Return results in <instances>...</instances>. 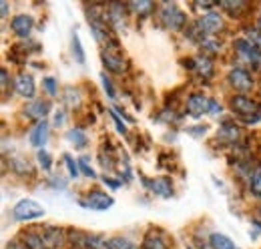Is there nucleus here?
Returning a JSON list of instances; mask_svg holds the SVG:
<instances>
[{
    "instance_id": "nucleus-1",
    "label": "nucleus",
    "mask_w": 261,
    "mask_h": 249,
    "mask_svg": "<svg viewBox=\"0 0 261 249\" xmlns=\"http://www.w3.org/2000/svg\"><path fill=\"white\" fill-rule=\"evenodd\" d=\"M229 105H231V109H233L239 117H243L247 123H257L261 119V105L255 103L253 98H249V96L237 94V96L231 98Z\"/></svg>"
},
{
    "instance_id": "nucleus-2",
    "label": "nucleus",
    "mask_w": 261,
    "mask_h": 249,
    "mask_svg": "<svg viewBox=\"0 0 261 249\" xmlns=\"http://www.w3.org/2000/svg\"><path fill=\"white\" fill-rule=\"evenodd\" d=\"M12 215H14V219H18V221H29V219L42 217L44 215V207L38 205L33 199H22V201H18L14 205Z\"/></svg>"
},
{
    "instance_id": "nucleus-3",
    "label": "nucleus",
    "mask_w": 261,
    "mask_h": 249,
    "mask_svg": "<svg viewBox=\"0 0 261 249\" xmlns=\"http://www.w3.org/2000/svg\"><path fill=\"white\" fill-rule=\"evenodd\" d=\"M81 205L87 207V209H95V211H105L113 205V197H109L107 193L102 191H89L83 199H81Z\"/></svg>"
},
{
    "instance_id": "nucleus-4",
    "label": "nucleus",
    "mask_w": 261,
    "mask_h": 249,
    "mask_svg": "<svg viewBox=\"0 0 261 249\" xmlns=\"http://www.w3.org/2000/svg\"><path fill=\"white\" fill-rule=\"evenodd\" d=\"M161 18H163L165 27L171 29V31H179L185 24V20H187L185 12L179 6H175V4H167L165 6L163 12H161Z\"/></svg>"
},
{
    "instance_id": "nucleus-5",
    "label": "nucleus",
    "mask_w": 261,
    "mask_h": 249,
    "mask_svg": "<svg viewBox=\"0 0 261 249\" xmlns=\"http://www.w3.org/2000/svg\"><path fill=\"white\" fill-rule=\"evenodd\" d=\"M227 81L231 83V87L239 93H247L253 87V77L245 70V68H233L227 74Z\"/></svg>"
},
{
    "instance_id": "nucleus-6",
    "label": "nucleus",
    "mask_w": 261,
    "mask_h": 249,
    "mask_svg": "<svg viewBox=\"0 0 261 249\" xmlns=\"http://www.w3.org/2000/svg\"><path fill=\"white\" fill-rule=\"evenodd\" d=\"M102 62H105V66L111 70V72H117V74H123L125 70H127V62L123 61V57L119 55V51L115 48H105L102 51Z\"/></svg>"
},
{
    "instance_id": "nucleus-7",
    "label": "nucleus",
    "mask_w": 261,
    "mask_h": 249,
    "mask_svg": "<svg viewBox=\"0 0 261 249\" xmlns=\"http://www.w3.org/2000/svg\"><path fill=\"white\" fill-rule=\"evenodd\" d=\"M42 239H44V245L48 249H63V245H65V231L50 225V227H46L42 231Z\"/></svg>"
},
{
    "instance_id": "nucleus-8",
    "label": "nucleus",
    "mask_w": 261,
    "mask_h": 249,
    "mask_svg": "<svg viewBox=\"0 0 261 249\" xmlns=\"http://www.w3.org/2000/svg\"><path fill=\"white\" fill-rule=\"evenodd\" d=\"M209 101L211 98H207V96H203V94H191L189 98H187V111H189V115H193V117H201L203 113H207L209 111Z\"/></svg>"
},
{
    "instance_id": "nucleus-9",
    "label": "nucleus",
    "mask_w": 261,
    "mask_h": 249,
    "mask_svg": "<svg viewBox=\"0 0 261 249\" xmlns=\"http://www.w3.org/2000/svg\"><path fill=\"white\" fill-rule=\"evenodd\" d=\"M197 27L201 29V32H219V29L223 27V18L217 12H207L199 18Z\"/></svg>"
},
{
    "instance_id": "nucleus-10",
    "label": "nucleus",
    "mask_w": 261,
    "mask_h": 249,
    "mask_svg": "<svg viewBox=\"0 0 261 249\" xmlns=\"http://www.w3.org/2000/svg\"><path fill=\"white\" fill-rule=\"evenodd\" d=\"M34 22L31 16H27V14H20V16H16V18H12V22H10V29L12 32L16 34V36H20V38H24V36H29L31 31H33Z\"/></svg>"
},
{
    "instance_id": "nucleus-11",
    "label": "nucleus",
    "mask_w": 261,
    "mask_h": 249,
    "mask_svg": "<svg viewBox=\"0 0 261 249\" xmlns=\"http://www.w3.org/2000/svg\"><path fill=\"white\" fill-rule=\"evenodd\" d=\"M14 89H16V93L20 94V96H24V98H31L34 94V81L31 74H18L16 77V83H14Z\"/></svg>"
},
{
    "instance_id": "nucleus-12",
    "label": "nucleus",
    "mask_w": 261,
    "mask_h": 249,
    "mask_svg": "<svg viewBox=\"0 0 261 249\" xmlns=\"http://www.w3.org/2000/svg\"><path fill=\"white\" fill-rule=\"evenodd\" d=\"M48 111H50V103H46V101H34L24 109V113L31 119H44L48 115Z\"/></svg>"
},
{
    "instance_id": "nucleus-13",
    "label": "nucleus",
    "mask_w": 261,
    "mask_h": 249,
    "mask_svg": "<svg viewBox=\"0 0 261 249\" xmlns=\"http://www.w3.org/2000/svg\"><path fill=\"white\" fill-rule=\"evenodd\" d=\"M46 141H48V124L44 123V121H40L33 129V133H31V143H33L34 147L40 149V147L46 145Z\"/></svg>"
},
{
    "instance_id": "nucleus-14",
    "label": "nucleus",
    "mask_w": 261,
    "mask_h": 249,
    "mask_svg": "<svg viewBox=\"0 0 261 249\" xmlns=\"http://www.w3.org/2000/svg\"><path fill=\"white\" fill-rule=\"evenodd\" d=\"M143 249H169V243H167V239H165V235L161 231H151L145 237Z\"/></svg>"
},
{
    "instance_id": "nucleus-15",
    "label": "nucleus",
    "mask_w": 261,
    "mask_h": 249,
    "mask_svg": "<svg viewBox=\"0 0 261 249\" xmlns=\"http://www.w3.org/2000/svg\"><path fill=\"white\" fill-rule=\"evenodd\" d=\"M145 185H149L155 193H157V195H161V197H171V195H173L171 179H167V177H159V179H155L153 183L145 181Z\"/></svg>"
},
{
    "instance_id": "nucleus-16",
    "label": "nucleus",
    "mask_w": 261,
    "mask_h": 249,
    "mask_svg": "<svg viewBox=\"0 0 261 249\" xmlns=\"http://www.w3.org/2000/svg\"><path fill=\"white\" fill-rule=\"evenodd\" d=\"M22 239H24V247L27 249H44V239H42V235H38V233H33V231H29V233H22Z\"/></svg>"
},
{
    "instance_id": "nucleus-17",
    "label": "nucleus",
    "mask_w": 261,
    "mask_h": 249,
    "mask_svg": "<svg viewBox=\"0 0 261 249\" xmlns=\"http://www.w3.org/2000/svg\"><path fill=\"white\" fill-rule=\"evenodd\" d=\"M195 70L201 74V79H203V81H207V79L213 74V64H211V61H209L207 57L197 59V61H195Z\"/></svg>"
},
{
    "instance_id": "nucleus-18",
    "label": "nucleus",
    "mask_w": 261,
    "mask_h": 249,
    "mask_svg": "<svg viewBox=\"0 0 261 249\" xmlns=\"http://www.w3.org/2000/svg\"><path fill=\"white\" fill-rule=\"evenodd\" d=\"M211 247L213 249H235V243L225 237V235H221V233H213L211 235Z\"/></svg>"
},
{
    "instance_id": "nucleus-19",
    "label": "nucleus",
    "mask_w": 261,
    "mask_h": 249,
    "mask_svg": "<svg viewBox=\"0 0 261 249\" xmlns=\"http://www.w3.org/2000/svg\"><path fill=\"white\" fill-rule=\"evenodd\" d=\"M68 141L74 143V147H79V149L87 147V135H85L81 129H72V131H68Z\"/></svg>"
},
{
    "instance_id": "nucleus-20",
    "label": "nucleus",
    "mask_w": 261,
    "mask_h": 249,
    "mask_svg": "<svg viewBox=\"0 0 261 249\" xmlns=\"http://www.w3.org/2000/svg\"><path fill=\"white\" fill-rule=\"evenodd\" d=\"M72 53H74L76 61L81 62V64H85V51H83V44H81V38H79L76 32L72 34Z\"/></svg>"
},
{
    "instance_id": "nucleus-21",
    "label": "nucleus",
    "mask_w": 261,
    "mask_h": 249,
    "mask_svg": "<svg viewBox=\"0 0 261 249\" xmlns=\"http://www.w3.org/2000/svg\"><path fill=\"white\" fill-rule=\"evenodd\" d=\"M219 131H221L219 135H221V137H225V139H229V141H235V139L239 137V129L231 123H223V127H221Z\"/></svg>"
},
{
    "instance_id": "nucleus-22",
    "label": "nucleus",
    "mask_w": 261,
    "mask_h": 249,
    "mask_svg": "<svg viewBox=\"0 0 261 249\" xmlns=\"http://www.w3.org/2000/svg\"><path fill=\"white\" fill-rule=\"evenodd\" d=\"M221 6L227 10L229 14H239L241 10H245V8H247V4H245V2H231V0H223V2H221Z\"/></svg>"
},
{
    "instance_id": "nucleus-23",
    "label": "nucleus",
    "mask_w": 261,
    "mask_h": 249,
    "mask_svg": "<svg viewBox=\"0 0 261 249\" xmlns=\"http://www.w3.org/2000/svg\"><path fill=\"white\" fill-rule=\"evenodd\" d=\"M111 249H139L133 241L125 239V237H113L111 239Z\"/></svg>"
},
{
    "instance_id": "nucleus-24",
    "label": "nucleus",
    "mask_w": 261,
    "mask_h": 249,
    "mask_svg": "<svg viewBox=\"0 0 261 249\" xmlns=\"http://www.w3.org/2000/svg\"><path fill=\"white\" fill-rule=\"evenodd\" d=\"M91 249H111V241H107V237L102 235H91Z\"/></svg>"
},
{
    "instance_id": "nucleus-25",
    "label": "nucleus",
    "mask_w": 261,
    "mask_h": 249,
    "mask_svg": "<svg viewBox=\"0 0 261 249\" xmlns=\"http://www.w3.org/2000/svg\"><path fill=\"white\" fill-rule=\"evenodd\" d=\"M249 187H251V193H253L255 197H261V169L253 173V177H251V181H249Z\"/></svg>"
},
{
    "instance_id": "nucleus-26",
    "label": "nucleus",
    "mask_w": 261,
    "mask_h": 249,
    "mask_svg": "<svg viewBox=\"0 0 261 249\" xmlns=\"http://www.w3.org/2000/svg\"><path fill=\"white\" fill-rule=\"evenodd\" d=\"M219 40H211V38H203L201 40V48L203 51H207V53H211V55H215V53H219Z\"/></svg>"
},
{
    "instance_id": "nucleus-27",
    "label": "nucleus",
    "mask_w": 261,
    "mask_h": 249,
    "mask_svg": "<svg viewBox=\"0 0 261 249\" xmlns=\"http://www.w3.org/2000/svg\"><path fill=\"white\" fill-rule=\"evenodd\" d=\"M12 169L18 171V173H31V165H29V161H27V159H20V157L12 161Z\"/></svg>"
},
{
    "instance_id": "nucleus-28",
    "label": "nucleus",
    "mask_w": 261,
    "mask_h": 249,
    "mask_svg": "<svg viewBox=\"0 0 261 249\" xmlns=\"http://www.w3.org/2000/svg\"><path fill=\"white\" fill-rule=\"evenodd\" d=\"M130 8H133L135 12H139V14H145V12H149V10L153 8V4L147 2V0H143V2H130Z\"/></svg>"
},
{
    "instance_id": "nucleus-29",
    "label": "nucleus",
    "mask_w": 261,
    "mask_h": 249,
    "mask_svg": "<svg viewBox=\"0 0 261 249\" xmlns=\"http://www.w3.org/2000/svg\"><path fill=\"white\" fill-rule=\"evenodd\" d=\"M65 94H66V103L70 105V107H76L79 103H81V96H79V91H74L72 87H68L65 91Z\"/></svg>"
},
{
    "instance_id": "nucleus-30",
    "label": "nucleus",
    "mask_w": 261,
    "mask_h": 249,
    "mask_svg": "<svg viewBox=\"0 0 261 249\" xmlns=\"http://www.w3.org/2000/svg\"><path fill=\"white\" fill-rule=\"evenodd\" d=\"M38 161H40L42 169H50V165H53V159L46 151H38Z\"/></svg>"
},
{
    "instance_id": "nucleus-31",
    "label": "nucleus",
    "mask_w": 261,
    "mask_h": 249,
    "mask_svg": "<svg viewBox=\"0 0 261 249\" xmlns=\"http://www.w3.org/2000/svg\"><path fill=\"white\" fill-rule=\"evenodd\" d=\"M65 161H66V169H68V173H70V177H76L79 175V169H76V165H74V161L70 159L68 155H65Z\"/></svg>"
},
{
    "instance_id": "nucleus-32",
    "label": "nucleus",
    "mask_w": 261,
    "mask_h": 249,
    "mask_svg": "<svg viewBox=\"0 0 261 249\" xmlns=\"http://www.w3.org/2000/svg\"><path fill=\"white\" fill-rule=\"evenodd\" d=\"M79 165H81V169H83V173H85L87 177H95V171L87 165V159H79Z\"/></svg>"
},
{
    "instance_id": "nucleus-33",
    "label": "nucleus",
    "mask_w": 261,
    "mask_h": 249,
    "mask_svg": "<svg viewBox=\"0 0 261 249\" xmlns=\"http://www.w3.org/2000/svg\"><path fill=\"white\" fill-rule=\"evenodd\" d=\"M102 87H105V91L109 93V96H111V98H115V89H113L111 81L107 79V74H102Z\"/></svg>"
},
{
    "instance_id": "nucleus-34",
    "label": "nucleus",
    "mask_w": 261,
    "mask_h": 249,
    "mask_svg": "<svg viewBox=\"0 0 261 249\" xmlns=\"http://www.w3.org/2000/svg\"><path fill=\"white\" fill-rule=\"evenodd\" d=\"M55 83H57V81H55V79H50V77H48V79H44V87H46V91H48L50 94L57 93V85H55Z\"/></svg>"
},
{
    "instance_id": "nucleus-35",
    "label": "nucleus",
    "mask_w": 261,
    "mask_h": 249,
    "mask_svg": "<svg viewBox=\"0 0 261 249\" xmlns=\"http://www.w3.org/2000/svg\"><path fill=\"white\" fill-rule=\"evenodd\" d=\"M251 40H253V44H255V48L261 53V31H253L251 32Z\"/></svg>"
},
{
    "instance_id": "nucleus-36",
    "label": "nucleus",
    "mask_w": 261,
    "mask_h": 249,
    "mask_svg": "<svg viewBox=\"0 0 261 249\" xmlns=\"http://www.w3.org/2000/svg\"><path fill=\"white\" fill-rule=\"evenodd\" d=\"M209 111L217 115V113H221V105H219L215 98H211V101H209Z\"/></svg>"
},
{
    "instance_id": "nucleus-37",
    "label": "nucleus",
    "mask_w": 261,
    "mask_h": 249,
    "mask_svg": "<svg viewBox=\"0 0 261 249\" xmlns=\"http://www.w3.org/2000/svg\"><path fill=\"white\" fill-rule=\"evenodd\" d=\"M0 74H2V89H6V87H8V83H10V81H8V72H6V68H2V72H0Z\"/></svg>"
},
{
    "instance_id": "nucleus-38",
    "label": "nucleus",
    "mask_w": 261,
    "mask_h": 249,
    "mask_svg": "<svg viewBox=\"0 0 261 249\" xmlns=\"http://www.w3.org/2000/svg\"><path fill=\"white\" fill-rule=\"evenodd\" d=\"M113 119H115V123H117V129H119V133H127V129H125V124L119 121V117L117 115H113Z\"/></svg>"
},
{
    "instance_id": "nucleus-39",
    "label": "nucleus",
    "mask_w": 261,
    "mask_h": 249,
    "mask_svg": "<svg viewBox=\"0 0 261 249\" xmlns=\"http://www.w3.org/2000/svg\"><path fill=\"white\" fill-rule=\"evenodd\" d=\"M102 181H105V183H107L109 187H113V189H117V187L121 185V183H117V181H113V179H109V177H105Z\"/></svg>"
},
{
    "instance_id": "nucleus-40",
    "label": "nucleus",
    "mask_w": 261,
    "mask_h": 249,
    "mask_svg": "<svg viewBox=\"0 0 261 249\" xmlns=\"http://www.w3.org/2000/svg\"><path fill=\"white\" fill-rule=\"evenodd\" d=\"M191 133L193 135H201V133H205V127H195V129H191Z\"/></svg>"
},
{
    "instance_id": "nucleus-41",
    "label": "nucleus",
    "mask_w": 261,
    "mask_h": 249,
    "mask_svg": "<svg viewBox=\"0 0 261 249\" xmlns=\"http://www.w3.org/2000/svg\"><path fill=\"white\" fill-rule=\"evenodd\" d=\"M8 14V6H6V2H2V16H6Z\"/></svg>"
},
{
    "instance_id": "nucleus-42",
    "label": "nucleus",
    "mask_w": 261,
    "mask_h": 249,
    "mask_svg": "<svg viewBox=\"0 0 261 249\" xmlns=\"http://www.w3.org/2000/svg\"><path fill=\"white\" fill-rule=\"evenodd\" d=\"M257 27H259V31H261V16H259V20H257Z\"/></svg>"
},
{
    "instance_id": "nucleus-43",
    "label": "nucleus",
    "mask_w": 261,
    "mask_h": 249,
    "mask_svg": "<svg viewBox=\"0 0 261 249\" xmlns=\"http://www.w3.org/2000/svg\"><path fill=\"white\" fill-rule=\"evenodd\" d=\"M10 249H16V245H12V247H10Z\"/></svg>"
}]
</instances>
